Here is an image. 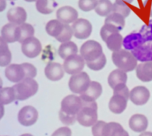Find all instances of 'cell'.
<instances>
[{
  "label": "cell",
  "instance_id": "cell-45",
  "mask_svg": "<svg viewBox=\"0 0 152 136\" xmlns=\"http://www.w3.org/2000/svg\"><path fill=\"white\" fill-rule=\"evenodd\" d=\"M26 2H37V0H25Z\"/></svg>",
  "mask_w": 152,
  "mask_h": 136
},
{
  "label": "cell",
  "instance_id": "cell-10",
  "mask_svg": "<svg viewBox=\"0 0 152 136\" xmlns=\"http://www.w3.org/2000/svg\"><path fill=\"white\" fill-rule=\"evenodd\" d=\"M38 112L33 106H25L19 111L18 119L20 124L26 126H32L37 123L38 119Z\"/></svg>",
  "mask_w": 152,
  "mask_h": 136
},
{
  "label": "cell",
  "instance_id": "cell-29",
  "mask_svg": "<svg viewBox=\"0 0 152 136\" xmlns=\"http://www.w3.org/2000/svg\"><path fill=\"white\" fill-rule=\"evenodd\" d=\"M124 18H125L122 16L121 14L115 13V12H112L111 14H109L108 16H106L105 20H104V23L112 24L121 31V30H123L125 26V19Z\"/></svg>",
  "mask_w": 152,
  "mask_h": 136
},
{
  "label": "cell",
  "instance_id": "cell-15",
  "mask_svg": "<svg viewBox=\"0 0 152 136\" xmlns=\"http://www.w3.org/2000/svg\"><path fill=\"white\" fill-rule=\"evenodd\" d=\"M102 93V84L97 81H91L86 90L80 94V98L83 101L93 102L98 99Z\"/></svg>",
  "mask_w": 152,
  "mask_h": 136
},
{
  "label": "cell",
  "instance_id": "cell-43",
  "mask_svg": "<svg viewBox=\"0 0 152 136\" xmlns=\"http://www.w3.org/2000/svg\"><path fill=\"white\" fill-rule=\"evenodd\" d=\"M147 2H150V14L152 17V0H147Z\"/></svg>",
  "mask_w": 152,
  "mask_h": 136
},
{
  "label": "cell",
  "instance_id": "cell-1",
  "mask_svg": "<svg viewBox=\"0 0 152 136\" xmlns=\"http://www.w3.org/2000/svg\"><path fill=\"white\" fill-rule=\"evenodd\" d=\"M83 100L80 96L69 95L63 99L61 109L59 112V119L66 125H73L77 120V115L83 106Z\"/></svg>",
  "mask_w": 152,
  "mask_h": 136
},
{
  "label": "cell",
  "instance_id": "cell-19",
  "mask_svg": "<svg viewBox=\"0 0 152 136\" xmlns=\"http://www.w3.org/2000/svg\"><path fill=\"white\" fill-rule=\"evenodd\" d=\"M136 76L142 82L152 81V61L141 63L136 67Z\"/></svg>",
  "mask_w": 152,
  "mask_h": 136
},
{
  "label": "cell",
  "instance_id": "cell-17",
  "mask_svg": "<svg viewBox=\"0 0 152 136\" xmlns=\"http://www.w3.org/2000/svg\"><path fill=\"white\" fill-rule=\"evenodd\" d=\"M7 19L11 23L21 25L26 22L27 19V13L23 7H13L7 12Z\"/></svg>",
  "mask_w": 152,
  "mask_h": 136
},
{
  "label": "cell",
  "instance_id": "cell-28",
  "mask_svg": "<svg viewBox=\"0 0 152 136\" xmlns=\"http://www.w3.org/2000/svg\"><path fill=\"white\" fill-rule=\"evenodd\" d=\"M64 23L59 21L58 19H53L51 20L47 23L45 30L48 34L52 36L53 38H57L61 33L63 29H64Z\"/></svg>",
  "mask_w": 152,
  "mask_h": 136
},
{
  "label": "cell",
  "instance_id": "cell-13",
  "mask_svg": "<svg viewBox=\"0 0 152 136\" xmlns=\"http://www.w3.org/2000/svg\"><path fill=\"white\" fill-rule=\"evenodd\" d=\"M131 101L135 105H144L150 99V92L144 86H136L130 92Z\"/></svg>",
  "mask_w": 152,
  "mask_h": 136
},
{
  "label": "cell",
  "instance_id": "cell-27",
  "mask_svg": "<svg viewBox=\"0 0 152 136\" xmlns=\"http://www.w3.org/2000/svg\"><path fill=\"white\" fill-rule=\"evenodd\" d=\"M104 42L106 43L107 47L109 50H110L113 52H115V51L121 50V47H122L123 37L120 33V32L112 33L111 35L108 37V38Z\"/></svg>",
  "mask_w": 152,
  "mask_h": 136
},
{
  "label": "cell",
  "instance_id": "cell-22",
  "mask_svg": "<svg viewBox=\"0 0 152 136\" xmlns=\"http://www.w3.org/2000/svg\"><path fill=\"white\" fill-rule=\"evenodd\" d=\"M18 26V25L11 22L6 24L1 30V38L7 43L16 42V30Z\"/></svg>",
  "mask_w": 152,
  "mask_h": 136
},
{
  "label": "cell",
  "instance_id": "cell-42",
  "mask_svg": "<svg viewBox=\"0 0 152 136\" xmlns=\"http://www.w3.org/2000/svg\"><path fill=\"white\" fill-rule=\"evenodd\" d=\"M140 136H152V132H150V131L142 132V134H140Z\"/></svg>",
  "mask_w": 152,
  "mask_h": 136
},
{
  "label": "cell",
  "instance_id": "cell-24",
  "mask_svg": "<svg viewBox=\"0 0 152 136\" xmlns=\"http://www.w3.org/2000/svg\"><path fill=\"white\" fill-rule=\"evenodd\" d=\"M104 136H129V135L121 124L111 122L105 125Z\"/></svg>",
  "mask_w": 152,
  "mask_h": 136
},
{
  "label": "cell",
  "instance_id": "cell-41",
  "mask_svg": "<svg viewBox=\"0 0 152 136\" xmlns=\"http://www.w3.org/2000/svg\"><path fill=\"white\" fill-rule=\"evenodd\" d=\"M116 2H124V3H132L133 2V0H116Z\"/></svg>",
  "mask_w": 152,
  "mask_h": 136
},
{
  "label": "cell",
  "instance_id": "cell-30",
  "mask_svg": "<svg viewBox=\"0 0 152 136\" xmlns=\"http://www.w3.org/2000/svg\"><path fill=\"white\" fill-rule=\"evenodd\" d=\"M113 9V4L110 0H98L95 12L100 16H108Z\"/></svg>",
  "mask_w": 152,
  "mask_h": 136
},
{
  "label": "cell",
  "instance_id": "cell-31",
  "mask_svg": "<svg viewBox=\"0 0 152 136\" xmlns=\"http://www.w3.org/2000/svg\"><path fill=\"white\" fill-rule=\"evenodd\" d=\"M16 100L15 92L13 87L2 88L1 89V101L2 104H9Z\"/></svg>",
  "mask_w": 152,
  "mask_h": 136
},
{
  "label": "cell",
  "instance_id": "cell-5",
  "mask_svg": "<svg viewBox=\"0 0 152 136\" xmlns=\"http://www.w3.org/2000/svg\"><path fill=\"white\" fill-rule=\"evenodd\" d=\"M13 88L15 92L16 100H26L31 96H33L37 92L38 83L33 78H25L21 81L17 83Z\"/></svg>",
  "mask_w": 152,
  "mask_h": 136
},
{
  "label": "cell",
  "instance_id": "cell-7",
  "mask_svg": "<svg viewBox=\"0 0 152 136\" xmlns=\"http://www.w3.org/2000/svg\"><path fill=\"white\" fill-rule=\"evenodd\" d=\"M90 78L85 72L72 75L68 82L70 90L76 94H82L84 92L90 84Z\"/></svg>",
  "mask_w": 152,
  "mask_h": 136
},
{
  "label": "cell",
  "instance_id": "cell-3",
  "mask_svg": "<svg viewBox=\"0 0 152 136\" xmlns=\"http://www.w3.org/2000/svg\"><path fill=\"white\" fill-rule=\"evenodd\" d=\"M112 60L119 69L126 72L133 71L137 67V58L132 52L126 50L121 49L113 52Z\"/></svg>",
  "mask_w": 152,
  "mask_h": 136
},
{
  "label": "cell",
  "instance_id": "cell-12",
  "mask_svg": "<svg viewBox=\"0 0 152 136\" xmlns=\"http://www.w3.org/2000/svg\"><path fill=\"white\" fill-rule=\"evenodd\" d=\"M5 76L7 80L14 83H18L26 78V72L21 64H11L8 65L5 69Z\"/></svg>",
  "mask_w": 152,
  "mask_h": 136
},
{
  "label": "cell",
  "instance_id": "cell-26",
  "mask_svg": "<svg viewBox=\"0 0 152 136\" xmlns=\"http://www.w3.org/2000/svg\"><path fill=\"white\" fill-rule=\"evenodd\" d=\"M11 52L7 42L1 38L0 39V66L5 67L10 65L11 61Z\"/></svg>",
  "mask_w": 152,
  "mask_h": 136
},
{
  "label": "cell",
  "instance_id": "cell-32",
  "mask_svg": "<svg viewBox=\"0 0 152 136\" xmlns=\"http://www.w3.org/2000/svg\"><path fill=\"white\" fill-rule=\"evenodd\" d=\"M73 35L74 33L72 26H69V24H64V29H63L61 33L57 38H56V39L61 43L67 42V41H71Z\"/></svg>",
  "mask_w": 152,
  "mask_h": 136
},
{
  "label": "cell",
  "instance_id": "cell-2",
  "mask_svg": "<svg viewBox=\"0 0 152 136\" xmlns=\"http://www.w3.org/2000/svg\"><path fill=\"white\" fill-rule=\"evenodd\" d=\"M130 92L126 84L116 86L113 88V95L109 100V110L114 114H121L127 107Z\"/></svg>",
  "mask_w": 152,
  "mask_h": 136
},
{
  "label": "cell",
  "instance_id": "cell-38",
  "mask_svg": "<svg viewBox=\"0 0 152 136\" xmlns=\"http://www.w3.org/2000/svg\"><path fill=\"white\" fill-rule=\"evenodd\" d=\"M21 64L25 69V72H26V78H28V77L34 78L37 76V69L33 64H30V63H23Z\"/></svg>",
  "mask_w": 152,
  "mask_h": 136
},
{
  "label": "cell",
  "instance_id": "cell-16",
  "mask_svg": "<svg viewBox=\"0 0 152 136\" xmlns=\"http://www.w3.org/2000/svg\"><path fill=\"white\" fill-rule=\"evenodd\" d=\"M64 66L56 62H49L45 69V74L48 80L57 81L64 76Z\"/></svg>",
  "mask_w": 152,
  "mask_h": 136
},
{
  "label": "cell",
  "instance_id": "cell-23",
  "mask_svg": "<svg viewBox=\"0 0 152 136\" xmlns=\"http://www.w3.org/2000/svg\"><path fill=\"white\" fill-rule=\"evenodd\" d=\"M78 46L73 41H67V42L62 43L58 50V53L62 59H66L67 57L72 55L77 54L78 52Z\"/></svg>",
  "mask_w": 152,
  "mask_h": 136
},
{
  "label": "cell",
  "instance_id": "cell-18",
  "mask_svg": "<svg viewBox=\"0 0 152 136\" xmlns=\"http://www.w3.org/2000/svg\"><path fill=\"white\" fill-rule=\"evenodd\" d=\"M129 126L135 132H143L148 126V120L142 114H135L129 119Z\"/></svg>",
  "mask_w": 152,
  "mask_h": 136
},
{
  "label": "cell",
  "instance_id": "cell-4",
  "mask_svg": "<svg viewBox=\"0 0 152 136\" xmlns=\"http://www.w3.org/2000/svg\"><path fill=\"white\" fill-rule=\"evenodd\" d=\"M77 121L84 126H94L97 123V104L96 101H83V106L77 115Z\"/></svg>",
  "mask_w": 152,
  "mask_h": 136
},
{
  "label": "cell",
  "instance_id": "cell-11",
  "mask_svg": "<svg viewBox=\"0 0 152 136\" xmlns=\"http://www.w3.org/2000/svg\"><path fill=\"white\" fill-rule=\"evenodd\" d=\"M74 36L78 39H86L92 32V25L87 19L78 18L72 25Z\"/></svg>",
  "mask_w": 152,
  "mask_h": 136
},
{
  "label": "cell",
  "instance_id": "cell-40",
  "mask_svg": "<svg viewBox=\"0 0 152 136\" xmlns=\"http://www.w3.org/2000/svg\"><path fill=\"white\" fill-rule=\"evenodd\" d=\"M6 7H7V2H6V0H0V11H3L6 9Z\"/></svg>",
  "mask_w": 152,
  "mask_h": 136
},
{
  "label": "cell",
  "instance_id": "cell-20",
  "mask_svg": "<svg viewBox=\"0 0 152 136\" xmlns=\"http://www.w3.org/2000/svg\"><path fill=\"white\" fill-rule=\"evenodd\" d=\"M127 81H128V75L126 72L119 69L112 71L108 77V83L113 89L116 88V86L126 84Z\"/></svg>",
  "mask_w": 152,
  "mask_h": 136
},
{
  "label": "cell",
  "instance_id": "cell-25",
  "mask_svg": "<svg viewBox=\"0 0 152 136\" xmlns=\"http://www.w3.org/2000/svg\"><path fill=\"white\" fill-rule=\"evenodd\" d=\"M56 7V0H37L36 2V8L42 14H52Z\"/></svg>",
  "mask_w": 152,
  "mask_h": 136
},
{
  "label": "cell",
  "instance_id": "cell-14",
  "mask_svg": "<svg viewBox=\"0 0 152 136\" xmlns=\"http://www.w3.org/2000/svg\"><path fill=\"white\" fill-rule=\"evenodd\" d=\"M78 11L69 6L60 7L56 11V19L64 24L74 23L78 19Z\"/></svg>",
  "mask_w": 152,
  "mask_h": 136
},
{
  "label": "cell",
  "instance_id": "cell-37",
  "mask_svg": "<svg viewBox=\"0 0 152 136\" xmlns=\"http://www.w3.org/2000/svg\"><path fill=\"white\" fill-rule=\"evenodd\" d=\"M107 123L104 121H97L92 126V133L94 136H104V128Z\"/></svg>",
  "mask_w": 152,
  "mask_h": 136
},
{
  "label": "cell",
  "instance_id": "cell-35",
  "mask_svg": "<svg viewBox=\"0 0 152 136\" xmlns=\"http://www.w3.org/2000/svg\"><path fill=\"white\" fill-rule=\"evenodd\" d=\"M112 12L118 13V14H121L124 18H127L130 14L131 9L130 7L127 6L126 3L115 2L113 3V11Z\"/></svg>",
  "mask_w": 152,
  "mask_h": 136
},
{
  "label": "cell",
  "instance_id": "cell-44",
  "mask_svg": "<svg viewBox=\"0 0 152 136\" xmlns=\"http://www.w3.org/2000/svg\"><path fill=\"white\" fill-rule=\"evenodd\" d=\"M21 136H33V135H32L31 134H23V135H21Z\"/></svg>",
  "mask_w": 152,
  "mask_h": 136
},
{
  "label": "cell",
  "instance_id": "cell-9",
  "mask_svg": "<svg viewBox=\"0 0 152 136\" xmlns=\"http://www.w3.org/2000/svg\"><path fill=\"white\" fill-rule=\"evenodd\" d=\"M21 51L26 57L35 58L42 51V45L37 38L31 37L21 43Z\"/></svg>",
  "mask_w": 152,
  "mask_h": 136
},
{
  "label": "cell",
  "instance_id": "cell-33",
  "mask_svg": "<svg viewBox=\"0 0 152 136\" xmlns=\"http://www.w3.org/2000/svg\"><path fill=\"white\" fill-rule=\"evenodd\" d=\"M86 65L89 69L94 71H99L102 70L106 64V57L104 53L100 57H98L97 60H95L94 61H86Z\"/></svg>",
  "mask_w": 152,
  "mask_h": 136
},
{
  "label": "cell",
  "instance_id": "cell-36",
  "mask_svg": "<svg viewBox=\"0 0 152 136\" xmlns=\"http://www.w3.org/2000/svg\"><path fill=\"white\" fill-rule=\"evenodd\" d=\"M98 0H79L78 7L83 11L88 12L95 9L97 7Z\"/></svg>",
  "mask_w": 152,
  "mask_h": 136
},
{
  "label": "cell",
  "instance_id": "cell-21",
  "mask_svg": "<svg viewBox=\"0 0 152 136\" xmlns=\"http://www.w3.org/2000/svg\"><path fill=\"white\" fill-rule=\"evenodd\" d=\"M34 33H35V30L30 24L25 22L21 25H18L16 30L17 41L22 43L27 38L33 37Z\"/></svg>",
  "mask_w": 152,
  "mask_h": 136
},
{
  "label": "cell",
  "instance_id": "cell-6",
  "mask_svg": "<svg viewBox=\"0 0 152 136\" xmlns=\"http://www.w3.org/2000/svg\"><path fill=\"white\" fill-rule=\"evenodd\" d=\"M103 53L102 45L94 40H89L83 43L80 48V55L86 61H94Z\"/></svg>",
  "mask_w": 152,
  "mask_h": 136
},
{
  "label": "cell",
  "instance_id": "cell-8",
  "mask_svg": "<svg viewBox=\"0 0 152 136\" xmlns=\"http://www.w3.org/2000/svg\"><path fill=\"white\" fill-rule=\"evenodd\" d=\"M85 60L81 55L75 54L65 59L64 62V71L66 73L75 75L82 72L85 66Z\"/></svg>",
  "mask_w": 152,
  "mask_h": 136
},
{
  "label": "cell",
  "instance_id": "cell-39",
  "mask_svg": "<svg viewBox=\"0 0 152 136\" xmlns=\"http://www.w3.org/2000/svg\"><path fill=\"white\" fill-rule=\"evenodd\" d=\"M52 136H71V130L66 126H63L55 131Z\"/></svg>",
  "mask_w": 152,
  "mask_h": 136
},
{
  "label": "cell",
  "instance_id": "cell-34",
  "mask_svg": "<svg viewBox=\"0 0 152 136\" xmlns=\"http://www.w3.org/2000/svg\"><path fill=\"white\" fill-rule=\"evenodd\" d=\"M120 32L118 29L116 28V26H114L113 25L109 23H104V25L102 27L101 31H100V35L102 37V40L105 41L106 39L108 38L109 35H111L112 33H118Z\"/></svg>",
  "mask_w": 152,
  "mask_h": 136
}]
</instances>
